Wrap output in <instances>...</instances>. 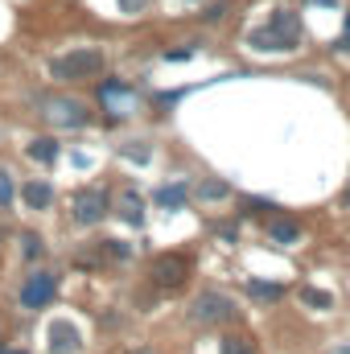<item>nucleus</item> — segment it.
<instances>
[{"instance_id": "obj_9", "label": "nucleus", "mask_w": 350, "mask_h": 354, "mask_svg": "<svg viewBox=\"0 0 350 354\" xmlns=\"http://www.w3.org/2000/svg\"><path fill=\"white\" fill-rule=\"evenodd\" d=\"M21 198H25L29 210H46V206L54 202V185H50V181H25V185H21Z\"/></svg>"}, {"instance_id": "obj_23", "label": "nucleus", "mask_w": 350, "mask_h": 354, "mask_svg": "<svg viewBox=\"0 0 350 354\" xmlns=\"http://www.w3.org/2000/svg\"><path fill=\"white\" fill-rule=\"evenodd\" d=\"M342 206H347V210H350V189H347V194H342Z\"/></svg>"}, {"instance_id": "obj_1", "label": "nucleus", "mask_w": 350, "mask_h": 354, "mask_svg": "<svg viewBox=\"0 0 350 354\" xmlns=\"http://www.w3.org/2000/svg\"><path fill=\"white\" fill-rule=\"evenodd\" d=\"M103 66H107L103 50H71V54H62V58H54V62H50L54 79H66V83L95 79V75H103Z\"/></svg>"}, {"instance_id": "obj_19", "label": "nucleus", "mask_w": 350, "mask_h": 354, "mask_svg": "<svg viewBox=\"0 0 350 354\" xmlns=\"http://www.w3.org/2000/svg\"><path fill=\"white\" fill-rule=\"evenodd\" d=\"M33 256H42V239L37 235H25V260H33Z\"/></svg>"}, {"instance_id": "obj_20", "label": "nucleus", "mask_w": 350, "mask_h": 354, "mask_svg": "<svg viewBox=\"0 0 350 354\" xmlns=\"http://www.w3.org/2000/svg\"><path fill=\"white\" fill-rule=\"evenodd\" d=\"M120 8L124 12H140V8H149V0H120Z\"/></svg>"}, {"instance_id": "obj_14", "label": "nucleus", "mask_w": 350, "mask_h": 354, "mask_svg": "<svg viewBox=\"0 0 350 354\" xmlns=\"http://www.w3.org/2000/svg\"><path fill=\"white\" fill-rule=\"evenodd\" d=\"M120 214H124V223H145V202L136 198V194H124V202H120Z\"/></svg>"}, {"instance_id": "obj_8", "label": "nucleus", "mask_w": 350, "mask_h": 354, "mask_svg": "<svg viewBox=\"0 0 350 354\" xmlns=\"http://www.w3.org/2000/svg\"><path fill=\"white\" fill-rule=\"evenodd\" d=\"M50 354H79L83 351V334L71 322H50Z\"/></svg>"}, {"instance_id": "obj_11", "label": "nucleus", "mask_w": 350, "mask_h": 354, "mask_svg": "<svg viewBox=\"0 0 350 354\" xmlns=\"http://www.w3.org/2000/svg\"><path fill=\"white\" fill-rule=\"evenodd\" d=\"M157 202H161V206H169V210H181V206L190 202V185H185V181L161 185V189H157Z\"/></svg>"}, {"instance_id": "obj_13", "label": "nucleus", "mask_w": 350, "mask_h": 354, "mask_svg": "<svg viewBox=\"0 0 350 354\" xmlns=\"http://www.w3.org/2000/svg\"><path fill=\"white\" fill-rule=\"evenodd\" d=\"M194 194H198L202 202H223V198H231V185H227V181H202Z\"/></svg>"}, {"instance_id": "obj_15", "label": "nucleus", "mask_w": 350, "mask_h": 354, "mask_svg": "<svg viewBox=\"0 0 350 354\" xmlns=\"http://www.w3.org/2000/svg\"><path fill=\"white\" fill-rule=\"evenodd\" d=\"M248 292H252L256 301H280V297H284L280 284H264V280H248Z\"/></svg>"}, {"instance_id": "obj_12", "label": "nucleus", "mask_w": 350, "mask_h": 354, "mask_svg": "<svg viewBox=\"0 0 350 354\" xmlns=\"http://www.w3.org/2000/svg\"><path fill=\"white\" fill-rule=\"evenodd\" d=\"M33 161H42V165H54L58 161V140H50V136H37V140H29V149H25Z\"/></svg>"}, {"instance_id": "obj_5", "label": "nucleus", "mask_w": 350, "mask_h": 354, "mask_svg": "<svg viewBox=\"0 0 350 354\" xmlns=\"http://www.w3.org/2000/svg\"><path fill=\"white\" fill-rule=\"evenodd\" d=\"M268 33L284 46V50H297V41H301V12H293V8H276L272 12V21H268Z\"/></svg>"}, {"instance_id": "obj_18", "label": "nucleus", "mask_w": 350, "mask_h": 354, "mask_svg": "<svg viewBox=\"0 0 350 354\" xmlns=\"http://www.w3.org/2000/svg\"><path fill=\"white\" fill-rule=\"evenodd\" d=\"M12 198H17L12 174H8V169H0V210H8V206H12Z\"/></svg>"}, {"instance_id": "obj_17", "label": "nucleus", "mask_w": 350, "mask_h": 354, "mask_svg": "<svg viewBox=\"0 0 350 354\" xmlns=\"http://www.w3.org/2000/svg\"><path fill=\"white\" fill-rule=\"evenodd\" d=\"M219 351H223V354H256V346H252L248 338H235V334H227Z\"/></svg>"}, {"instance_id": "obj_10", "label": "nucleus", "mask_w": 350, "mask_h": 354, "mask_svg": "<svg viewBox=\"0 0 350 354\" xmlns=\"http://www.w3.org/2000/svg\"><path fill=\"white\" fill-rule=\"evenodd\" d=\"M268 239H272V243H280V248H293V243H301V223L268 218Z\"/></svg>"}, {"instance_id": "obj_22", "label": "nucleus", "mask_w": 350, "mask_h": 354, "mask_svg": "<svg viewBox=\"0 0 350 354\" xmlns=\"http://www.w3.org/2000/svg\"><path fill=\"white\" fill-rule=\"evenodd\" d=\"M338 46H342V50H350V25H347V37H342V41H338Z\"/></svg>"}, {"instance_id": "obj_21", "label": "nucleus", "mask_w": 350, "mask_h": 354, "mask_svg": "<svg viewBox=\"0 0 350 354\" xmlns=\"http://www.w3.org/2000/svg\"><path fill=\"white\" fill-rule=\"evenodd\" d=\"M330 354H350V342H338V346H334Z\"/></svg>"}, {"instance_id": "obj_4", "label": "nucleus", "mask_w": 350, "mask_h": 354, "mask_svg": "<svg viewBox=\"0 0 350 354\" xmlns=\"http://www.w3.org/2000/svg\"><path fill=\"white\" fill-rule=\"evenodd\" d=\"M37 103L46 107L42 115H46L50 124H62V128H83V124L91 120V111H87V103H83V99H66V95H42Z\"/></svg>"}, {"instance_id": "obj_2", "label": "nucleus", "mask_w": 350, "mask_h": 354, "mask_svg": "<svg viewBox=\"0 0 350 354\" xmlns=\"http://www.w3.org/2000/svg\"><path fill=\"white\" fill-rule=\"evenodd\" d=\"M190 317H194L198 326H227V322H235V301H231L227 292L206 288V292H198V297H194Z\"/></svg>"}, {"instance_id": "obj_6", "label": "nucleus", "mask_w": 350, "mask_h": 354, "mask_svg": "<svg viewBox=\"0 0 350 354\" xmlns=\"http://www.w3.org/2000/svg\"><path fill=\"white\" fill-rule=\"evenodd\" d=\"M54 292H58V276L33 272V276L25 280V288H21V305H25V309H42V305L54 301Z\"/></svg>"}, {"instance_id": "obj_24", "label": "nucleus", "mask_w": 350, "mask_h": 354, "mask_svg": "<svg viewBox=\"0 0 350 354\" xmlns=\"http://www.w3.org/2000/svg\"><path fill=\"white\" fill-rule=\"evenodd\" d=\"M0 354H25V351H0Z\"/></svg>"}, {"instance_id": "obj_3", "label": "nucleus", "mask_w": 350, "mask_h": 354, "mask_svg": "<svg viewBox=\"0 0 350 354\" xmlns=\"http://www.w3.org/2000/svg\"><path fill=\"white\" fill-rule=\"evenodd\" d=\"M107 189L103 185H83V189H75V198H71V218L79 223V227H95V223H103V214H107Z\"/></svg>"}, {"instance_id": "obj_16", "label": "nucleus", "mask_w": 350, "mask_h": 354, "mask_svg": "<svg viewBox=\"0 0 350 354\" xmlns=\"http://www.w3.org/2000/svg\"><path fill=\"white\" fill-rule=\"evenodd\" d=\"M301 301L305 305H313V309H334V292H322V288H301Z\"/></svg>"}, {"instance_id": "obj_7", "label": "nucleus", "mask_w": 350, "mask_h": 354, "mask_svg": "<svg viewBox=\"0 0 350 354\" xmlns=\"http://www.w3.org/2000/svg\"><path fill=\"white\" fill-rule=\"evenodd\" d=\"M149 276H153L161 288H181L185 276H190V260H185V256H157L153 268H149Z\"/></svg>"}]
</instances>
